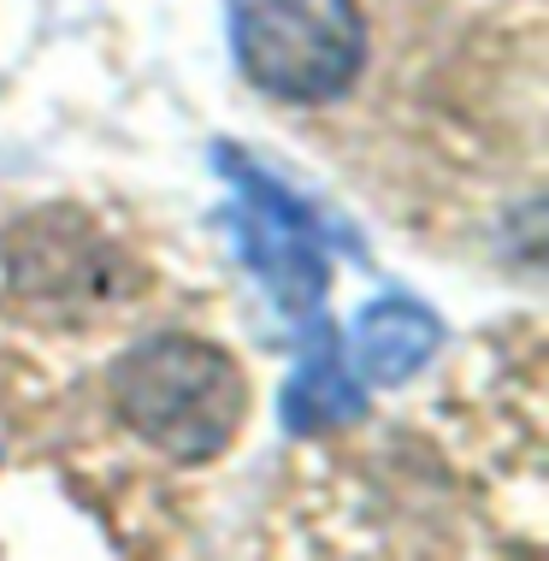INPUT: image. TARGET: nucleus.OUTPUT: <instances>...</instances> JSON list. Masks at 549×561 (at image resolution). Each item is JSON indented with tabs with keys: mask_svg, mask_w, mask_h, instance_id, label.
I'll list each match as a JSON object with an SVG mask.
<instances>
[{
	"mask_svg": "<svg viewBox=\"0 0 549 561\" xmlns=\"http://www.w3.org/2000/svg\"><path fill=\"white\" fill-rule=\"evenodd\" d=\"M125 426L178 461H207L237 437L249 390L225 348L195 337H155L113 367Z\"/></svg>",
	"mask_w": 549,
	"mask_h": 561,
	"instance_id": "obj_1",
	"label": "nucleus"
},
{
	"mask_svg": "<svg viewBox=\"0 0 549 561\" xmlns=\"http://www.w3.org/2000/svg\"><path fill=\"white\" fill-rule=\"evenodd\" d=\"M231 42L254 89L278 101H338L361 78V0H231Z\"/></svg>",
	"mask_w": 549,
	"mask_h": 561,
	"instance_id": "obj_2",
	"label": "nucleus"
}]
</instances>
